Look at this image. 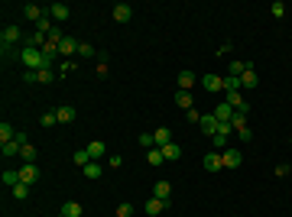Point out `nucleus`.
I'll return each instance as SVG.
<instances>
[{
    "label": "nucleus",
    "mask_w": 292,
    "mask_h": 217,
    "mask_svg": "<svg viewBox=\"0 0 292 217\" xmlns=\"http://www.w3.org/2000/svg\"><path fill=\"white\" fill-rule=\"evenodd\" d=\"M169 194H172V185H169L166 179H159V182L153 185V198H159V201H169Z\"/></svg>",
    "instance_id": "obj_14"
},
{
    "label": "nucleus",
    "mask_w": 292,
    "mask_h": 217,
    "mask_svg": "<svg viewBox=\"0 0 292 217\" xmlns=\"http://www.w3.org/2000/svg\"><path fill=\"white\" fill-rule=\"evenodd\" d=\"M72 162H75V165H81V169H85V165L91 162V155H88V149H75V153H72Z\"/></svg>",
    "instance_id": "obj_26"
},
{
    "label": "nucleus",
    "mask_w": 292,
    "mask_h": 217,
    "mask_svg": "<svg viewBox=\"0 0 292 217\" xmlns=\"http://www.w3.org/2000/svg\"><path fill=\"white\" fill-rule=\"evenodd\" d=\"M39 124H42V126H55V124H59V117H55V110H46V114L39 117Z\"/></svg>",
    "instance_id": "obj_34"
},
{
    "label": "nucleus",
    "mask_w": 292,
    "mask_h": 217,
    "mask_svg": "<svg viewBox=\"0 0 292 217\" xmlns=\"http://www.w3.org/2000/svg\"><path fill=\"white\" fill-rule=\"evenodd\" d=\"M201 165H205V172H221L224 169V153H208L205 159H201Z\"/></svg>",
    "instance_id": "obj_5"
},
{
    "label": "nucleus",
    "mask_w": 292,
    "mask_h": 217,
    "mask_svg": "<svg viewBox=\"0 0 292 217\" xmlns=\"http://www.w3.org/2000/svg\"><path fill=\"white\" fill-rule=\"evenodd\" d=\"M137 143H140V146L146 149V153H149V149H156V140H153V133H140V136H137Z\"/></svg>",
    "instance_id": "obj_29"
},
{
    "label": "nucleus",
    "mask_w": 292,
    "mask_h": 217,
    "mask_svg": "<svg viewBox=\"0 0 292 217\" xmlns=\"http://www.w3.org/2000/svg\"><path fill=\"white\" fill-rule=\"evenodd\" d=\"M120 165H123V155L114 153V155H110V169H120Z\"/></svg>",
    "instance_id": "obj_44"
},
{
    "label": "nucleus",
    "mask_w": 292,
    "mask_h": 217,
    "mask_svg": "<svg viewBox=\"0 0 292 217\" xmlns=\"http://www.w3.org/2000/svg\"><path fill=\"white\" fill-rule=\"evenodd\" d=\"M146 162H149V165H159L162 162V149H149V153H146Z\"/></svg>",
    "instance_id": "obj_36"
},
{
    "label": "nucleus",
    "mask_w": 292,
    "mask_h": 217,
    "mask_svg": "<svg viewBox=\"0 0 292 217\" xmlns=\"http://www.w3.org/2000/svg\"><path fill=\"white\" fill-rule=\"evenodd\" d=\"M133 211H137V208H133V204H130V201H123V204H120V208H117V217H130V214H133Z\"/></svg>",
    "instance_id": "obj_39"
},
{
    "label": "nucleus",
    "mask_w": 292,
    "mask_h": 217,
    "mask_svg": "<svg viewBox=\"0 0 292 217\" xmlns=\"http://www.w3.org/2000/svg\"><path fill=\"white\" fill-rule=\"evenodd\" d=\"M276 175H279V179H286V175H289V162H279L276 165Z\"/></svg>",
    "instance_id": "obj_43"
},
{
    "label": "nucleus",
    "mask_w": 292,
    "mask_h": 217,
    "mask_svg": "<svg viewBox=\"0 0 292 217\" xmlns=\"http://www.w3.org/2000/svg\"><path fill=\"white\" fill-rule=\"evenodd\" d=\"M59 217H65V214H62V211H59Z\"/></svg>",
    "instance_id": "obj_45"
},
{
    "label": "nucleus",
    "mask_w": 292,
    "mask_h": 217,
    "mask_svg": "<svg viewBox=\"0 0 292 217\" xmlns=\"http://www.w3.org/2000/svg\"><path fill=\"white\" fill-rule=\"evenodd\" d=\"M185 117H188V124H201V114H198V110H185Z\"/></svg>",
    "instance_id": "obj_42"
},
{
    "label": "nucleus",
    "mask_w": 292,
    "mask_h": 217,
    "mask_svg": "<svg viewBox=\"0 0 292 217\" xmlns=\"http://www.w3.org/2000/svg\"><path fill=\"white\" fill-rule=\"evenodd\" d=\"M49 10V16H52V23L59 26V23H65L72 16V10H69V3H52V7H46Z\"/></svg>",
    "instance_id": "obj_6"
},
{
    "label": "nucleus",
    "mask_w": 292,
    "mask_h": 217,
    "mask_svg": "<svg viewBox=\"0 0 292 217\" xmlns=\"http://www.w3.org/2000/svg\"><path fill=\"white\" fill-rule=\"evenodd\" d=\"M20 62L26 65V71H42V68H52V65L46 62L42 49H33V46H23V49H20Z\"/></svg>",
    "instance_id": "obj_1"
},
{
    "label": "nucleus",
    "mask_w": 292,
    "mask_h": 217,
    "mask_svg": "<svg viewBox=\"0 0 292 217\" xmlns=\"http://www.w3.org/2000/svg\"><path fill=\"white\" fill-rule=\"evenodd\" d=\"M78 55H81V59H94L98 52H94V49L88 46V42H78Z\"/></svg>",
    "instance_id": "obj_37"
},
{
    "label": "nucleus",
    "mask_w": 292,
    "mask_h": 217,
    "mask_svg": "<svg viewBox=\"0 0 292 217\" xmlns=\"http://www.w3.org/2000/svg\"><path fill=\"white\" fill-rule=\"evenodd\" d=\"M16 39H20V26L16 23L3 26V32H0V49H3V55H10V46H13Z\"/></svg>",
    "instance_id": "obj_2"
},
{
    "label": "nucleus",
    "mask_w": 292,
    "mask_h": 217,
    "mask_svg": "<svg viewBox=\"0 0 292 217\" xmlns=\"http://www.w3.org/2000/svg\"><path fill=\"white\" fill-rule=\"evenodd\" d=\"M218 126H221V120H218L215 114H201V124H198V130L205 133V136H215V133H218Z\"/></svg>",
    "instance_id": "obj_7"
},
{
    "label": "nucleus",
    "mask_w": 292,
    "mask_h": 217,
    "mask_svg": "<svg viewBox=\"0 0 292 217\" xmlns=\"http://www.w3.org/2000/svg\"><path fill=\"white\" fill-rule=\"evenodd\" d=\"M231 126H234V130H240V126H247V114H234Z\"/></svg>",
    "instance_id": "obj_41"
},
{
    "label": "nucleus",
    "mask_w": 292,
    "mask_h": 217,
    "mask_svg": "<svg viewBox=\"0 0 292 217\" xmlns=\"http://www.w3.org/2000/svg\"><path fill=\"white\" fill-rule=\"evenodd\" d=\"M234 114H237V110H234V107H231L227 101H221V104L215 107V117L221 120V124H231V120H234Z\"/></svg>",
    "instance_id": "obj_11"
},
{
    "label": "nucleus",
    "mask_w": 292,
    "mask_h": 217,
    "mask_svg": "<svg viewBox=\"0 0 292 217\" xmlns=\"http://www.w3.org/2000/svg\"><path fill=\"white\" fill-rule=\"evenodd\" d=\"M289 143H292V140H289Z\"/></svg>",
    "instance_id": "obj_47"
},
{
    "label": "nucleus",
    "mask_w": 292,
    "mask_h": 217,
    "mask_svg": "<svg viewBox=\"0 0 292 217\" xmlns=\"http://www.w3.org/2000/svg\"><path fill=\"white\" fill-rule=\"evenodd\" d=\"M176 81H179V91H192V85L198 81V78H195L192 71H179V78H176Z\"/></svg>",
    "instance_id": "obj_20"
},
{
    "label": "nucleus",
    "mask_w": 292,
    "mask_h": 217,
    "mask_svg": "<svg viewBox=\"0 0 292 217\" xmlns=\"http://www.w3.org/2000/svg\"><path fill=\"white\" fill-rule=\"evenodd\" d=\"M39 175H42V172H39L36 162H23V165H20V182H26V185H36Z\"/></svg>",
    "instance_id": "obj_3"
},
{
    "label": "nucleus",
    "mask_w": 292,
    "mask_h": 217,
    "mask_svg": "<svg viewBox=\"0 0 292 217\" xmlns=\"http://www.w3.org/2000/svg\"><path fill=\"white\" fill-rule=\"evenodd\" d=\"M244 165V159H240V149H224V169H240Z\"/></svg>",
    "instance_id": "obj_9"
},
{
    "label": "nucleus",
    "mask_w": 292,
    "mask_h": 217,
    "mask_svg": "<svg viewBox=\"0 0 292 217\" xmlns=\"http://www.w3.org/2000/svg\"><path fill=\"white\" fill-rule=\"evenodd\" d=\"M153 140H156V149H162L166 143H172V130L169 126H159V130H153Z\"/></svg>",
    "instance_id": "obj_17"
},
{
    "label": "nucleus",
    "mask_w": 292,
    "mask_h": 217,
    "mask_svg": "<svg viewBox=\"0 0 292 217\" xmlns=\"http://www.w3.org/2000/svg\"><path fill=\"white\" fill-rule=\"evenodd\" d=\"M30 191H33V185H26V182H20L16 188H10V194H13L16 201H23V198H30Z\"/></svg>",
    "instance_id": "obj_25"
},
{
    "label": "nucleus",
    "mask_w": 292,
    "mask_h": 217,
    "mask_svg": "<svg viewBox=\"0 0 292 217\" xmlns=\"http://www.w3.org/2000/svg\"><path fill=\"white\" fill-rule=\"evenodd\" d=\"M88 155H91V162H98V159H101V155H104V153H108V146H104V143H101V140H94V143H88Z\"/></svg>",
    "instance_id": "obj_21"
},
{
    "label": "nucleus",
    "mask_w": 292,
    "mask_h": 217,
    "mask_svg": "<svg viewBox=\"0 0 292 217\" xmlns=\"http://www.w3.org/2000/svg\"><path fill=\"white\" fill-rule=\"evenodd\" d=\"M10 140H16V130L10 124H0V143H10Z\"/></svg>",
    "instance_id": "obj_30"
},
{
    "label": "nucleus",
    "mask_w": 292,
    "mask_h": 217,
    "mask_svg": "<svg viewBox=\"0 0 292 217\" xmlns=\"http://www.w3.org/2000/svg\"><path fill=\"white\" fill-rule=\"evenodd\" d=\"M110 16H114L117 23H130V16H133V7H130V3H114V10H110Z\"/></svg>",
    "instance_id": "obj_8"
},
{
    "label": "nucleus",
    "mask_w": 292,
    "mask_h": 217,
    "mask_svg": "<svg viewBox=\"0 0 292 217\" xmlns=\"http://www.w3.org/2000/svg\"><path fill=\"white\" fill-rule=\"evenodd\" d=\"M0 179H3V185H7V188H16V185H20V169H3Z\"/></svg>",
    "instance_id": "obj_23"
},
{
    "label": "nucleus",
    "mask_w": 292,
    "mask_h": 217,
    "mask_svg": "<svg viewBox=\"0 0 292 217\" xmlns=\"http://www.w3.org/2000/svg\"><path fill=\"white\" fill-rule=\"evenodd\" d=\"M224 91H240V78L224 75Z\"/></svg>",
    "instance_id": "obj_33"
},
{
    "label": "nucleus",
    "mask_w": 292,
    "mask_h": 217,
    "mask_svg": "<svg viewBox=\"0 0 292 217\" xmlns=\"http://www.w3.org/2000/svg\"><path fill=\"white\" fill-rule=\"evenodd\" d=\"M20 159H23V162H36V146H33V143H26V146L20 149Z\"/></svg>",
    "instance_id": "obj_31"
},
{
    "label": "nucleus",
    "mask_w": 292,
    "mask_h": 217,
    "mask_svg": "<svg viewBox=\"0 0 292 217\" xmlns=\"http://www.w3.org/2000/svg\"><path fill=\"white\" fill-rule=\"evenodd\" d=\"M52 81H55V71H52V68L36 71V85H52Z\"/></svg>",
    "instance_id": "obj_27"
},
{
    "label": "nucleus",
    "mask_w": 292,
    "mask_h": 217,
    "mask_svg": "<svg viewBox=\"0 0 292 217\" xmlns=\"http://www.w3.org/2000/svg\"><path fill=\"white\" fill-rule=\"evenodd\" d=\"M114 217H117V214H114Z\"/></svg>",
    "instance_id": "obj_46"
},
{
    "label": "nucleus",
    "mask_w": 292,
    "mask_h": 217,
    "mask_svg": "<svg viewBox=\"0 0 292 217\" xmlns=\"http://www.w3.org/2000/svg\"><path fill=\"white\" fill-rule=\"evenodd\" d=\"M55 117H59V124H72V120L78 117V110L65 104V107H59V110H55Z\"/></svg>",
    "instance_id": "obj_22"
},
{
    "label": "nucleus",
    "mask_w": 292,
    "mask_h": 217,
    "mask_svg": "<svg viewBox=\"0 0 292 217\" xmlns=\"http://www.w3.org/2000/svg\"><path fill=\"white\" fill-rule=\"evenodd\" d=\"M59 55H78V39L75 36H65L59 42Z\"/></svg>",
    "instance_id": "obj_15"
},
{
    "label": "nucleus",
    "mask_w": 292,
    "mask_h": 217,
    "mask_svg": "<svg viewBox=\"0 0 292 217\" xmlns=\"http://www.w3.org/2000/svg\"><path fill=\"white\" fill-rule=\"evenodd\" d=\"M162 159H169V162L182 159V146H179V143H166V146H162Z\"/></svg>",
    "instance_id": "obj_18"
},
{
    "label": "nucleus",
    "mask_w": 292,
    "mask_h": 217,
    "mask_svg": "<svg viewBox=\"0 0 292 217\" xmlns=\"http://www.w3.org/2000/svg\"><path fill=\"white\" fill-rule=\"evenodd\" d=\"M85 179H91V182L101 179V165H98V162H88V165H85Z\"/></svg>",
    "instance_id": "obj_32"
},
{
    "label": "nucleus",
    "mask_w": 292,
    "mask_h": 217,
    "mask_svg": "<svg viewBox=\"0 0 292 217\" xmlns=\"http://www.w3.org/2000/svg\"><path fill=\"white\" fill-rule=\"evenodd\" d=\"M215 149H218V153H224V149H227V136L215 133Z\"/></svg>",
    "instance_id": "obj_40"
},
{
    "label": "nucleus",
    "mask_w": 292,
    "mask_h": 217,
    "mask_svg": "<svg viewBox=\"0 0 292 217\" xmlns=\"http://www.w3.org/2000/svg\"><path fill=\"white\" fill-rule=\"evenodd\" d=\"M46 13H49V10H42L39 3H26V7H23V16L30 20V23H39V20H42Z\"/></svg>",
    "instance_id": "obj_12"
},
{
    "label": "nucleus",
    "mask_w": 292,
    "mask_h": 217,
    "mask_svg": "<svg viewBox=\"0 0 292 217\" xmlns=\"http://www.w3.org/2000/svg\"><path fill=\"white\" fill-rule=\"evenodd\" d=\"M42 55H46V62L52 65L55 59H59V46H55V42H46V46H42Z\"/></svg>",
    "instance_id": "obj_28"
},
{
    "label": "nucleus",
    "mask_w": 292,
    "mask_h": 217,
    "mask_svg": "<svg viewBox=\"0 0 292 217\" xmlns=\"http://www.w3.org/2000/svg\"><path fill=\"white\" fill-rule=\"evenodd\" d=\"M62 214H65V217H81V214H85V204H78V201H65V204H62Z\"/></svg>",
    "instance_id": "obj_19"
},
{
    "label": "nucleus",
    "mask_w": 292,
    "mask_h": 217,
    "mask_svg": "<svg viewBox=\"0 0 292 217\" xmlns=\"http://www.w3.org/2000/svg\"><path fill=\"white\" fill-rule=\"evenodd\" d=\"M162 211H169V201H159V198H149V201H146V214L149 217H159Z\"/></svg>",
    "instance_id": "obj_13"
},
{
    "label": "nucleus",
    "mask_w": 292,
    "mask_h": 217,
    "mask_svg": "<svg viewBox=\"0 0 292 217\" xmlns=\"http://www.w3.org/2000/svg\"><path fill=\"white\" fill-rule=\"evenodd\" d=\"M176 104L182 110H192L195 107V101H192V91H176Z\"/></svg>",
    "instance_id": "obj_24"
},
{
    "label": "nucleus",
    "mask_w": 292,
    "mask_h": 217,
    "mask_svg": "<svg viewBox=\"0 0 292 217\" xmlns=\"http://www.w3.org/2000/svg\"><path fill=\"white\" fill-rule=\"evenodd\" d=\"M269 13L276 16V20H283V16H286V3H283V0H276V3L269 7Z\"/></svg>",
    "instance_id": "obj_38"
},
{
    "label": "nucleus",
    "mask_w": 292,
    "mask_h": 217,
    "mask_svg": "<svg viewBox=\"0 0 292 217\" xmlns=\"http://www.w3.org/2000/svg\"><path fill=\"white\" fill-rule=\"evenodd\" d=\"M260 85V78H256V68H254V62H250V68L240 75V88H256Z\"/></svg>",
    "instance_id": "obj_16"
},
{
    "label": "nucleus",
    "mask_w": 292,
    "mask_h": 217,
    "mask_svg": "<svg viewBox=\"0 0 292 217\" xmlns=\"http://www.w3.org/2000/svg\"><path fill=\"white\" fill-rule=\"evenodd\" d=\"M234 133H237L240 143H250V140H254V130H250V126H240V130H234Z\"/></svg>",
    "instance_id": "obj_35"
},
{
    "label": "nucleus",
    "mask_w": 292,
    "mask_h": 217,
    "mask_svg": "<svg viewBox=\"0 0 292 217\" xmlns=\"http://www.w3.org/2000/svg\"><path fill=\"white\" fill-rule=\"evenodd\" d=\"M201 85H205V91H224V78L221 75H201Z\"/></svg>",
    "instance_id": "obj_10"
},
{
    "label": "nucleus",
    "mask_w": 292,
    "mask_h": 217,
    "mask_svg": "<svg viewBox=\"0 0 292 217\" xmlns=\"http://www.w3.org/2000/svg\"><path fill=\"white\" fill-rule=\"evenodd\" d=\"M224 101L231 104V107L237 110V114H250V104H247L244 97H240V91H224Z\"/></svg>",
    "instance_id": "obj_4"
}]
</instances>
